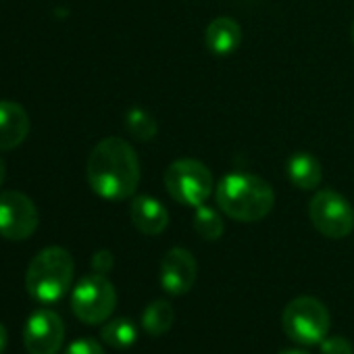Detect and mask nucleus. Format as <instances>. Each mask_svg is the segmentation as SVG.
<instances>
[{
  "mask_svg": "<svg viewBox=\"0 0 354 354\" xmlns=\"http://www.w3.org/2000/svg\"><path fill=\"white\" fill-rule=\"evenodd\" d=\"M5 177H7V165H5L3 156H0V186H3V182H5Z\"/></svg>",
  "mask_w": 354,
  "mask_h": 354,
  "instance_id": "obj_23",
  "label": "nucleus"
},
{
  "mask_svg": "<svg viewBox=\"0 0 354 354\" xmlns=\"http://www.w3.org/2000/svg\"><path fill=\"white\" fill-rule=\"evenodd\" d=\"M125 129L140 142H148L156 136V119L144 109H129L125 113Z\"/></svg>",
  "mask_w": 354,
  "mask_h": 354,
  "instance_id": "obj_18",
  "label": "nucleus"
},
{
  "mask_svg": "<svg viewBox=\"0 0 354 354\" xmlns=\"http://www.w3.org/2000/svg\"><path fill=\"white\" fill-rule=\"evenodd\" d=\"M321 354H354V348L352 344L344 337V335H331V337H325L321 344Z\"/></svg>",
  "mask_w": 354,
  "mask_h": 354,
  "instance_id": "obj_19",
  "label": "nucleus"
},
{
  "mask_svg": "<svg viewBox=\"0 0 354 354\" xmlns=\"http://www.w3.org/2000/svg\"><path fill=\"white\" fill-rule=\"evenodd\" d=\"M113 254L109 252V250H98L94 257H92V269L96 271V273H102V275H106L111 269H113Z\"/></svg>",
  "mask_w": 354,
  "mask_h": 354,
  "instance_id": "obj_21",
  "label": "nucleus"
},
{
  "mask_svg": "<svg viewBox=\"0 0 354 354\" xmlns=\"http://www.w3.org/2000/svg\"><path fill=\"white\" fill-rule=\"evenodd\" d=\"M117 306L115 286L102 273L86 275L71 292V310L86 325H100L109 321Z\"/></svg>",
  "mask_w": 354,
  "mask_h": 354,
  "instance_id": "obj_6",
  "label": "nucleus"
},
{
  "mask_svg": "<svg viewBox=\"0 0 354 354\" xmlns=\"http://www.w3.org/2000/svg\"><path fill=\"white\" fill-rule=\"evenodd\" d=\"M65 342L63 319L50 308H38L24 327V346L28 354H59Z\"/></svg>",
  "mask_w": 354,
  "mask_h": 354,
  "instance_id": "obj_9",
  "label": "nucleus"
},
{
  "mask_svg": "<svg viewBox=\"0 0 354 354\" xmlns=\"http://www.w3.org/2000/svg\"><path fill=\"white\" fill-rule=\"evenodd\" d=\"M88 184L104 201H125L140 184V160L133 146L117 136L100 140L86 165Z\"/></svg>",
  "mask_w": 354,
  "mask_h": 354,
  "instance_id": "obj_1",
  "label": "nucleus"
},
{
  "mask_svg": "<svg viewBox=\"0 0 354 354\" xmlns=\"http://www.w3.org/2000/svg\"><path fill=\"white\" fill-rule=\"evenodd\" d=\"M310 223L319 234L331 240H339L354 230V209L335 190H319L308 203Z\"/></svg>",
  "mask_w": 354,
  "mask_h": 354,
  "instance_id": "obj_7",
  "label": "nucleus"
},
{
  "mask_svg": "<svg viewBox=\"0 0 354 354\" xmlns=\"http://www.w3.org/2000/svg\"><path fill=\"white\" fill-rule=\"evenodd\" d=\"M167 194L180 205L201 207L209 201L215 188L211 169L196 158H180L165 171Z\"/></svg>",
  "mask_w": 354,
  "mask_h": 354,
  "instance_id": "obj_4",
  "label": "nucleus"
},
{
  "mask_svg": "<svg viewBox=\"0 0 354 354\" xmlns=\"http://www.w3.org/2000/svg\"><path fill=\"white\" fill-rule=\"evenodd\" d=\"M38 223L40 215L30 196L15 190L0 194V236L5 240H28L36 234Z\"/></svg>",
  "mask_w": 354,
  "mask_h": 354,
  "instance_id": "obj_8",
  "label": "nucleus"
},
{
  "mask_svg": "<svg viewBox=\"0 0 354 354\" xmlns=\"http://www.w3.org/2000/svg\"><path fill=\"white\" fill-rule=\"evenodd\" d=\"M279 354H308V352L298 350V348H290V350H283V352H279Z\"/></svg>",
  "mask_w": 354,
  "mask_h": 354,
  "instance_id": "obj_24",
  "label": "nucleus"
},
{
  "mask_svg": "<svg viewBox=\"0 0 354 354\" xmlns=\"http://www.w3.org/2000/svg\"><path fill=\"white\" fill-rule=\"evenodd\" d=\"M194 230L203 240L215 242L223 236V219L215 209L201 205L194 213Z\"/></svg>",
  "mask_w": 354,
  "mask_h": 354,
  "instance_id": "obj_17",
  "label": "nucleus"
},
{
  "mask_svg": "<svg viewBox=\"0 0 354 354\" xmlns=\"http://www.w3.org/2000/svg\"><path fill=\"white\" fill-rule=\"evenodd\" d=\"M350 34H352V42H354V24H352V32Z\"/></svg>",
  "mask_w": 354,
  "mask_h": 354,
  "instance_id": "obj_25",
  "label": "nucleus"
},
{
  "mask_svg": "<svg viewBox=\"0 0 354 354\" xmlns=\"http://www.w3.org/2000/svg\"><path fill=\"white\" fill-rule=\"evenodd\" d=\"M131 223L144 236H158L169 225V211L152 196H136L129 207Z\"/></svg>",
  "mask_w": 354,
  "mask_h": 354,
  "instance_id": "obj_12",
  "label": "nucleus"
},
{
  "mask_svg": "<svg viewBox=\"0 0 354 354\" xmlns=\"http://www.w3.org/2000/svg\"><path fill=\"white\" fill-rule=\"evenodd\" d=\"M65 354H104L102 346L92 339V337H80L75 342H71L65 350Z\"/></svg>",
  "mask_w": 354,
  "mask_h": 354,
  "instance_id": "obj_20",
  "label": "nucleus"
},
{
  "mask_svg": "<svg viewBox=\"0 0 354 354\" xmlns=\"http://www.w3.org/2000/svg\"><path fill=\"white\" fill-rule=\"evenodd\" d=\"M30 133V115L28 111L13 102L0 100V150L17 148Z\"/></svg>",
  "mask_w": 354,
  "mask_h": 354,
  "instance_id": "obj_11",
  "label": "nucleus"
},
{
  "mask_svg": "<svg viewBox=\"0 0 354 354\" xmlns=\"http://www.w3.org/2000/svg\"><path fill=\"white\" fill-rule=\"evenodd\" d=\"M198 275L196 259L190 250L175 246L171 248L160 263V286L171 296H184L188 294Z\"/></svg>",
  "mask_w": 354,
  "mask_h": 354,
  "instance_id": "obj_10",
  "label": "nucleus"
},
{
  "mask_svg": "<svg viewBox=\"0 0 354 354\" xmlns=\"http://www.w3.org/2000/svg\"><path fill=\"white\" fill-rule=\"evenodd\" d=\"M100 337L111 348H129L138 339V329L129 319H113V321H104L100 329Z\"/></svg>",
  "mask_w": 354,
  "mask_h": 354,
  "instance_id": "obj_16",
  "label": "nucleus"
},
{
  "mask_svg": "<svg viewBox=\"0 0 354 354\" xmlns=\"http://www.w3.org/2000/svg\"><path fill=\"white\" fill-rule=\"evenodd\" d=\"M175 313L167 300H154L146 306L142 315V327L148 335H162L173 327Z\"/></svg>",
  "mask_w": 354,
  "mask_h": 354,
  "instance_id": "obj_15",
  "label": "nucleus"
},
{
  "mask_svg": "<svg viewBox=\"0 0 354 354\" xmlns=\"http://www.w3.org/2000/svg\"><path fill=\"white\" fill-rule=\"evenodd\" d=\"M73 257L61 246H48L40 250L28 267V294L42 304L57 302L69 292L73 283Z\"/></svg>",
  "mask_w": 354,
  "mask_h": 354,
  "instance_id": "obj_3",
  "label": "nucleus"
},
{
  "mask_svg": "<svg viewBox=\"0 0 354 354\" xmlns=\"http://www.w3.org/2000/svg\"><path fill=\"white\" fill-rule=\"evenodd\" d=\"M217 205L219 209L236 221L254 223L265 219L273 205L275 194L269 182L252 173H230L217 186Z\"/></svg>",
  "mask_w": 354,
  "mask_h": 354,
  "instance_id": "obj_2",
  "label": "nucleus"
},
{
  "mask_svg": "<svg viewBox=\"0 0 354 354\" xmlns=\"http://www.w3.org/2000/svg\"><path fill=\"white\" fill-rule=\"evenodd\" d=\"M207 48L217 57H227L238 50L242 42V28L232 17H217L209 24L205 32Z\"/></svg>",
  "mask_w": 354,
  "mask_h": 354,
  "instance_id": "obj_13",
  "label": "nucleus"
},
{
  "mask_svg": "<svg viewBox=\"0 0 354 354\" xmlns=\"http://www.w3.org/2000/svg\"><path fill=\"white\" fill-rule=\"evenodd\" d=\"M331 317L327 306L313 296H298L294 298L281 313V327L283 333L302 346L321 344L329 333Z\"/></svg>",
  "mask_w": 354,
  "mask_h": 354,
  "instance_id": "obj_5",
  "label": "nucleus"
},
{
  "mask_svg": "<svg viewBox=\"0 0 354 354\" xmlns=\"http://www.w3.org/2000/svg\"><path fill=\"white\" fill-rule=\"evenodd\" d=\"M288 177L300 190H315L321 184V162L310 152H296L288 158Z\"/></svg>",
  "mask_w": 354,
  "mask_h": 354,
  "instance_id": "obj_14",
  "label": "nucleus"
},
{
  "mask_svg": "<svg viewBox=\"0 0 354 354\" xmlns=\"http://www.w3.org/2000/svg\"><path fill=\"white\" fill-rule=\"evenodd\" d=\"M7 344H9V331L3 323H0V354L7 350Z\"/></svg>",
  "mask_w": 354,
  "mask_h": 354,
  "instance_id": "obj_22",
  "label": "nucleus"
}]
</instances>
